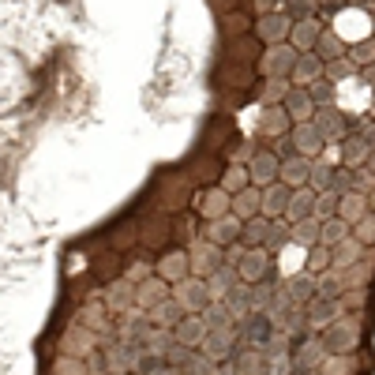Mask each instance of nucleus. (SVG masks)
<instances>
[{
    "instance_id": "52",
    "label": "nucleus",
    "mask_w": 375,
    "mask_h": 375,
    "mask_svg": "<svg viewBox=\"0 0 375 375\" xmlns=\"http://www.w3.org/2000/svg\"><path fill=\"white\" fill-rule=\"evenodd\" d=\"M372 117H375V101H372Z\"/></svg>"
},
{
    "instance_id": "40",
    "label": "nucleus",
    "mask_w": 375,
    "mask_h": 375,
    "mask_svg": "<svg viewBox=\"0 0 375 375\" xmlns=\"http://www.w3.org/2000/svg\"><path fill=\"white\" fill-rule=\"evenodd\" d=\"M338 199L334 191H323V195H315V221H326V218H338Z\"/></svg>"
},
{
    "instance_id": "35",
    "label": "nucleus",
    "mask_w": 375,
    "mask_h": 375,
    "mask_svg": "<svg viewBox=\"0 0 375 375\" xmlns=\"http://www.w3.org/2000/svg\"><path fill=\"white\" fill-rule=\"evenodd\" d=\"M323 79H330V83H349V79H356V64L349 60V57H341V60L326 64V68H323Z\"/></svg>"
},
{
    "instance_id": "17",
    "label": "nucleus",
    "mask_w": 375,
    "mask_h": 375,
    "mask_svg": "<svg viewBox=\"0 0 375 375\" xmlns=\"http://www.w3.org/2000/svg\"><path fill=\"white\" fill-rule=\"evenodd\" d=\"M304 218H315V191L312 188H293V199H289V210H285V221L297 226Z\"/></svg>"
},
{
    "instance_id": "51",
    "label": "nucleus",
    "mask_w": 375,
    "mask_h": 375,
    "mask_svg": "<svg viewBox=\"0 0 375 375\" xmlns=\"http://www.w3.org/2000/svg\"><path fill=\"white\" fill-rule=\"evenodd\" d=\"M364 169H368L372 177H375V154H368V162H364Z\"/></svg>"
},
{
    "instance_id": "28",
    "label": "nucleus",
    "mask_w": 375,
    "mask_h": 375,
    "mask_svg": "<svg viewBox=\"0 0 375 375\" xmlns=\"http://www.w3.org/2000/svg\"><path fill=\"white\" fill-rule=\"evenodd\" d=\"M308 319H312V326L338 323V300L334 297H315L312 304H308Z\"/></svg>"
},
{
    "instance_id": "38",
    "label": "nucleus",
    "mask_w": 375,
    "mask_h": 375,
    "mask_svg": "<svg viewBox=\"0 0 375 375\" xmlns=\"http://www.w3.org/2000/svg\"><path fill=\"white\" fill-rule=\"evenodd\" d=\"M330 177H334V165H312V177H308V188L315 191V195H323V191H330Z\"/></svg>"
},
{
    "instance_id": "29",
    "label": "nucleus",
    "mask_w": 375,
    "mask_h": 375,
    "mask_svg": "<svg viewBox=\"0 0 375 375\" xmlns=\"http://www.w3.org/2000/svg\"><path fill=\"white\" fill-rule=\"evenodd\" d=\"M315 57L323 60V64L341 60V57H346V42H341L334 30H323V34H319V42H315Z\"/></svg>"
},
{
    "instance_id": "19",
    "label": "nucleus",
    "mask_w": 375,
    "mask_h": 375,
    "mask_svg": "<svg viewBox=\"0 0 375 375\" xmlns=\"http://www.w3.org/2000/svg\"><path fill=\"white\" fill-rule=\"evenodd\" d=\"M282 106H285V113H289L293 124H308L315 117V101L308 98V90H297V86L289 90V98H285Z\"/></svg>"
},
{
    "instance_id": "27",
    "label": "nucleus",
    "mask_w": 375,
    "mask_h": 375,
    "mask_svg": "<svg viewBox=\"0 0 375 375\" xmlns=\"http://www.w3.org/2000/svg\"><path fill=\"white\" fill-rule=\"evenodd\" d=\"M353 346V326L349 323H330L323 334V349L326 353H346V349Z\"/></svg>"
},
{
    "instance_id": "25",
    "label": "nucleus",
    "mask_w": 375,
    "mask_h": 375,
    "mask_svg": "<svg viewBox=\"0 0 375 375\" xmlns=\"http://www.w3.org/2000/svg\"><path fill=\"white\" fill-rule=\"evenodd\" d=\"M368 214V195H356V191H349V195H341L338 199V218L346 221L349 229L356 226V221Z\"/></svg>"
},
{
    "instance_id": "11",
    "label": "nucleus",
    "mask_w": 375,
    "mask_h": 375,
    "mask_svg": "<svg viewBox=\"0 0 375 375\" xmlns=\"http://www.w3.org/2000/svg\"><path fill=\"white\" fill-rule=\"evenodd\" d=\"M323 68L326 64L315 57V53H300L297 64H293V75H289V83L297 86V90H308L312 83H319L323 79Z\"/></svg>"
},
{
    "instance_id": "36",
    "label": "nucleus",
    "mask_w": 375,
    "mask_h": 375,
    "mask_svg": "<svg viewBox=\"0 0 375 375\" xmlns=\"http://www.w3.org/2000/svg\"><path fill=\"white\" fill-rule=\"evenodd\" d=\"M285 244H289V221H270V233H267V244H263V252L274 255V252H282Z\"/></svg>"
},
{
    "instance_id": "7",
    "label": "nucleus",
    "mask_w": 375,
    "mask_h": 375,
    "mask_svg": "<svg viewBox=\"0 0 375 375\" xmlns=\"http://www.w3.org/2000/svg\"><path fill=\"white\" fill-rule=\"evenodd\" d=\"M338 154H341V165H346V169H361L372 154V139L364 132H349L346 139L338 143Z\"/></svg>"
},
{
    "instance_id": "33",
    "label": "nucleus",
    "mask_w": 375,
    "mask_h": 375,
    "mask_svg": "<svg viewBox=\"0 0 375 375\" xmlns=\"http://www.w3.org/2000/svg\"><path fill=\"white\" fill-rule=\"evenodd\" d=\"M293 297H297L300 304H304V300L312 304V300L319 297V278H315V274H308V270H300V274L293 278Z\"/></svg>"
},
{
    "instance_id": "46",
    "label": "nucleus",
    "mask_w": 375,
    "mask_h": 375,
    "mask_svg": "<svg viewBox=\"0 0 375 375\" xmlns=\"http://www.w3.org/2000/svg\"><path fill=\"white\" fill-rule=\"evenodd\" d=\"M372 188H375V177H372V173L364 169V165H361V169H353V191H356V195H368Z\"/></svg>"
},
{
    "instance_id": "8",
    "label": "nucleus",
    "mask_w": 375,
    "mask_h": 375,
    "mask_svg": "<svg viewBox=\"0 0 375 375\" xmlns=\"http://www.w3.org/2000/svg\"><path fill=\"white\" fill-rule=\"evenodd\" d=\"M289 199H293V188H285L282 180H274V184L263 188V218L270 221H285V210H289Z\"/></svg>"
},
{
    "instance_id": "53",
    "label": "nucleus",
    "mask_w": 375,
    "mask_h": 375,
    "mask_svg": "<svg viewBox=\"0 0 375 375\" xmlns=\"http://www.w3.org/2000/svg\"><path fill=\"white\" fill-rule=\"evenodd\" d=\"M372 206H375V199H372Z\"/></svg>"
},
{
    "instance_id": "30",
    "label": "nucleus",
    "mask_w": 375,
    "mask_h": 375,
    "mask_svg": "<svg viewBox=\"0 0 375 375\" xmlns=\"http://www.w3.org/2000/svg\"><path fill=\"white\" fill-rule=\"evenodd\" d=\"M252 79H255V68H244V64H229V60L218 64V83H221V86H248Z\"/></svg>"
},
{
    "instance_id": "34",
    "label": "nucleus",
    "mask_w": 375,
    "mask_h": 375,
    "mask_svg": "<svg viewBox=\"0 0 375 375\" xmlns=\"http://www.w3.org/2000/svg\"><path fill=\"white\" fill-rule=\"evenodd\" d=\"M221 191H226V195H237V191H244L248 188V169H244L241 162L237 165H229L226 169V177H221V184H218Z\"/></svg>"
},
{
    "instance_id": "18",
    "label": "nucleus",
    "mask_w": 375,
    "mask_h": 375,
    "mask_svg": "<svg viewBox=\"0 0 375 375\" xmlns=\"http://www.w3.org/2000/svg\"><path fill=\"white\" fill-rule=\"evenodd\" d=\"M173 334H177L180 346H203V338H206V319H203V315H180L177 326H173Z\"/></svg>"
},
{
    "instance_id": "16",
    "label": "nucleus",
    "mask_w": 375,
    "mask_h": 375,
    "mask_svg": "<svg viewBox=\"0 0 375 375\" xmlns=\"http://www.w3.org/2000/svg\"><path fill=\"white\" fill-rule=\"evenodd\" d=\"M270 255L263 252V248H248L244 252V259L237 263V274H241V282H252V285H259L263 282V274H267V267H270Z\"/></svg>"
},
{
    "instance_id": "26",
    "label": "nucleus",
    "mask_w": 375,
    "mask_h": 375,
    "mask_svg": "<svg viewBox=\"0 0 375 375\" xmlns=\"http://www.w3.org/2000/svg\"><path fill=\"white\" fill-rule=\"evenodd\" d=\"M349 233H353V229L346 226V221L341 218H326V221H319V244H323V248H338V244H346L349 241Z\"/></svg>"
},
{
    "instance_id": "10",
    "label": "nucleus",
    "mask_w": 375,
    "mask_h": 375,
    "mask_svg": "<svg viewBox=\"0 0 375 375\" xmlns=\"http://www.w3.org/2000/svg\"><path fill=\"white\" fill-rule=\"evenodd\" d=\"M241 229H244V221L233 218V214H226V218H218V221H206V241H210L214 248H229V244L241 241Z\"/></svg>"
},
{
    "instance_id": "47",
    "label": "nucleus",
    "mask_w": 375,
    "mask_h": 375,
    "mask_svg": "<svg viewBox=\"0 0 375 375\" xmlns=\"http://www.w3.org/2000/svg\"><path fill=\"white\" fill-rule=\"evenodd\" d=\"M356 241H361V244H368V241H375V214H372V218H368V214H364V218L361 221H356Z\"/></svg>"
},
{
    "instance_id": "22",
    "label": "nucleus",
    "mask_w": 375,
    "mask_h": 375,
    "mask_svg": "<svg viewBox=\"0 0 375 375\" xmlns=\"http://www.w3.org/2000/svg\"><path fill=\"white\" fill-rule=\"evenodd\" d=\"M229 203H233V195H226L221 188H210L203 191V203H199V214H203L206 221H218L229 214Z\"/></svg>"
},
{
    "instance_id": "15",
    "label": "nucleus",
    "mask_w": 375,
    "mask_h": 375,
    "mask_svg": "<svg viewBox=\"0 0 375 375\" xmlns=\"http://www.w3.org/2000/svg\"><path fill=\"white\" fill-rule=\"evenodd\" d=\"M308 177H312V158H304V154L282 162V169H278V180H282L285 188H304Z\"/></svg>"
},
{
    "instance_id": "6",
    "label": "nucleus",
    "mask_w": 375,
    "mask_h": 375,
    "mask_svg": "<svg viewBox=\"0 0 375 375\" xmlns=\"http://www.w3.org/2000/svg\"><path fill=\"white\" fill-rule=\"evenodd\" d=\"M278 169H282V162H278L270 150H255L252 162H248V184L252 188H267L278 180Z\"/></svg>"
},
{
    "instance_id": "23",
    "label": "nucleus",
    "mask_w": 375,
    "mask_h": 375,
    "mask_svg": "<svg viewBox=\"0 0 375 375\" xmlns=\"http://www.w3.org/2000/svg\"><path fill=\"white\" fill-rule=\"evenodd\" d=\"M203 349H206V356H210V361H226L229 349H233V330H229V326H221V330H210V326H206Z\"/></svg>"
},
{
    "instance_id": "2",
    "label": "nucleus",
    "mask_w": 375,
    "mask_h": 375,
    "mask_svg": "<svg viewBox=\"0 0 375 375\" xmlns=\"http://www.w3.org/2000/svg\"><path fill=\"white\" fill-rule=\"evenodd\" d=\"M312 124L319 128V135H323L326 143H334V147H338V143L349 135V128H353V124H349V117L341 113L338 106H319L315 117H312Z\"/></svg>"
},
{
    "instance_id": "13",
    "label": "nucleus",
    "mask_w": 375,
    "mask_h": 375,
    "mask_svg": "<svg viewBox=\"0 0 375 375\" xmlns=\"http://www.w3.org/2000/svg\"><path fill=\"white\" fill-rule=\"evenodd\" d=\"M259 210H263V188H244V191H237L233 195V203H229V214L233 218H241V221H252V218H259Z\"/></svg>"
},
{
    "instance_id": "3",
    "label": "nucleus",
    "mask_w": 375,
    "mask_h": 375,
    "mask_svg": "<svg viewBox=\"0 0 375 375\" xmlns=\"http://www.w3.org/2000/svg\"><path fill=\"white\" fill-rule=\"evenodd\" d=\"M289 30H293V19L285 12H274V15H263L259 23H255V38H259L263 45H285L289 42Z\"/></svg>"
},
{
    "instance_id": "20",
    "label": "nucleus",
    "mask_w": 375,
    "mask_h": 375,
    "mask_svg": "<svg viewBox=\"0 0 375 375\" xmlns=\"http://www.w3.org/2000/svg\"><path fill=\"white\" fill-rule=\"evenodd\" d=\"M259 132L267 135V139L289 135L293 132V121H289V113H285V106H267V113H263V121H259Z\"/></svg>"
},
{
    "instance_id": "37",
    "label": "nucleus",
    "mask_w": 375,
    "mask_h": 375,
    "mask_svg": "<svg viewBox=\"0 0 375 375\" xmlns=\"http://www.w3.org/2000/svg\"><path fill=\"white\" fill-rule=\"evenodd\" d=\"M330 267H334V252L330 248H323V244L308 248V274H326Z\"/></svg>"
},
{
    "instance_id": "44",
    "label": "nucleus",
    "mask_w": 375,
    "mask_h": 375,
    "mask_svg": "<svg viewBox=\"0 0 375 375\" xmlns=\"http://www.w3.org/2000/svg\"><path fill=\"white\" fill-rule=\"evenodd\" d=\"M165 304V300H169V285L162 282V278H158V282H147L143 285V304Z\"/></svg>"
},
{
    "instance_id": "43",
    "label": "nucleus",
    "mask_w": 375,
    "mask_h": 375,
    "mask_svg": "<svg viewBox=\"0 0 375 375\" xmlns=\"http://www.w3.org/2000/svg\"><path fill=\"white\" fill-rule=\"evenodd\" d=\"M285 15H289L293 23L315 19V4H312V0H289V4H285Z\"/></svg>"
},
{
    "instance_id": "21",
    "label": "nucleus",
    "mask_w": 375,
    "mask_h": 375,
    "mask_svg": "<svg viewBox=\"0 0 375 375\" xmlns=\"http://www.w3.org/2000/svg\"><path fill=\"white\" fill-rule=\"evenodd\" d=\"M218 30H221V42H237V38H244L252 30V12H248V8H241V12L221 15Z\"/></svg>"
},
{
    "instance_id": "9",
    "label": "nucleus",
    "mask_w": 375,
    "mask_h": 375,
    "mask_svg": "<svg viewBox=\"0 0 375 375\" xmlns=\"http://www.w3.org/2000/svg\"><path fill=\"white\" fill-rule=\"evenodd\" d=\"M289 139H293V147H297V154H304V158H319L326 150V139L319 135V128L312 121H308V124H293Z\"/></svg>"
},
{
    "instance_id": "24",
    "label": "nucleus",
    "mask_w": 375,
    "mask_h": 375,
    "mask_svg": "<svg viewBox=\"0 0 375 375\" xmlns=\"http://www.w3.org/2000/svg\"><path fill=\"white\" fill-rule=\"evenodd\" d=\"M158 278H162L165 285H177V282H184V278H188V255H184V252H173V255H165V259L158 263Z\"/></svg>"
},
{
    "instance_id": "12",
    "label": "nucleus",
    "mask_w": 375,
    "mask_h": 375,
    "mask_svg": "<svg viewBox=\"0 0 375 375\" xmlns=\"http://www.w3.org/2000/svg\"><path fill=\"white\" fill-rule=\"evenodd\" d=\"M244 323V341L248 346H270V338H274V319H270L267 312H248L241 319Z\"/></svg>"
},
{
    "instance_id": "32",
    "label": "nucleus",
    "mask_w": 375,
    "mask_h": 375,
    "mask_svg": "<svg viewBox=\"0 0 375 375\" xmlns=\"http://www.w3.org/2000/svg\"><path fill=\"white\" fill-rule=\"evenodd\" d=\"M289 244H300V248H315L319 244V221L315 218H304L297 226H289Z\"/></svg>"
},
{
    "instance_id": "31",
    "label": "nucleus",
    "mask_w": 375,
    "mask_h": 375,
    "mask_svg": "<svg viewBox=\"0 0 375 375\" xmlns=\"http://www.w3.org/2000/svg\"><path fill=\"white\" fill-rule=\"evenodd\" d=\"M267 233H270V218H252V221H244V229H241V244L244 248H263L267 244Z\"/></svg>"
},
{
    "instance_id": "4",
    "label": "nucleus",
    "mask_w": 375,
    "mask_h": 375,
    "mask_svg": "<svg viewBox=\"0 0 375 375\" xmlns=\"http://www.w3.org/2000/svg\"><path fill=\"white\" fill-rule=\"evenodd\" d=\"M297 57H300V53L293 49L289 42H285V45H270V49L263 53V60H259V64H263V71H267L270 79H289V75H293V64H297Z\"/></svg>"
},
{
    "instance_id": "39",
    "label": "nucleus",
    "mask_w": 375,
    "mask_h": 375,
    "mask_svg": "<svg viewBox=\"0 0 375 375\" xmlns=\"http://www.w3.org/2000/svg\"><path fill=\"white\" fill-rule=\"evenodd\" d=\"M349 60L356 64V68H368V64H375V38H364V42L353 45V53H346Z\"/></svg>"
},
{
    "instance_id": "1",
    "label": "nucleus",
    "mask_w": 375,
    "mask_h": 375,
    "mask_svg": "<svg viewBox=\"0 0 375 375\" xmlns=\"http://www.w3.org/2000/svg\"><path fill=\"white\" fill-rule=\"evenodd\" d=\"M173 300L184 308V315H199V312H206V308L214 304V297H210V289H206L203 278H184V282H177Z\"/></svg>"
},
{
    "instance_id": "49",
    "label": "nucleus",
    "mask_w": 375,
    "mask_h": 375,
    "mask_svg": "<svg viewBox=\"0 0 375 375\" xmlns=\"http://www.w3.org/2000/svg\"><path fill=\"white\" fill-rule=\"evenodd\" d=\"M210 4L218 8L221 15H229V12H241V8H244V0H210Z\"/></svg>"
},
{
    "instance_id": "50",
    "label": "nucleus",
    "mask_w": 375,
    "mask_h": 375,
    "mask_svg": "<svg viewBox=\"0 0 375 375\" xmlns=\"http://www.w3.org/2000/svg\"><path fill=\"white\" fill-rule=\"evenodd\" d=\"M361 75H364V83L375 90V64H368V68H361Z\"/></svg>"
},
{
    "instance_id": "42",
    "label": "nucleus",
    "mask_w": 375,
    "mask_h": 375,
    "mask_svg": "<svg viewBox=\"0 0 375 375\" xmlns=\"http://www.w3.org/2000/svg\"><path fill=\"white\" fill-rule=\"evenodd\" d=\"M308 98L315 101V109L319 106H334V83H330V79H319V83L308 86Z\"/></svg>"
},
{
    "instance_id": "41",
    "label": "nucleus",
    "mask_w": 375,
    "mask_h": 375,
    "mask_svg": "<svg viewBox=\"0 0 375 375\" xmlns=\"http://www.w3.org/2000/svg\"><path fill=\"white\" fill-rule=\"evenodd\" d=\"M267 94H263V101H267V106H282L285 98H289V90H293V83L289 79H267Z\"/></svg>"
},
{
    "instance_id": "45",
    "label": "nucleus",
    "mask_w": 375,
    "mask_h": 375,
    "mask_svg": "<svg viewBox=\"0 0 375 375\" xmlns=\"http://www.w3.org/2000/svg\"><path fill=\"white\" fill-rule=\"evenodd\" d=\"M244 8H248V12H255L259 19H263V15H274V12H285L282 0H244Z\"/></svg>"
},
{
    "instance_id": "48",
    "label": "nucleus",
    "mask_w": 375,
    "mask_h": 375,
    "mask_svg": "<svg viewBox=\"0 0 375 375\" xmlns=\"http://www.w3.org/2000/svg\"><path fill=\"white\" fill-rule=\"evenodd\" d=\"M356 252H361V248H356V241H346V244H338V248H334V263H338V259L353 263V259H356ZM346 263H341V267H346Z\"/></svg>"
},
{
    "instance_id": "5",
    "label": "nucleus",
    "mask_w": 375,
    "mask_h": 375,
    "mask_svg": "<svg viewBox=\"0 0 375 375\" xmlns=\"http://www.w3.org/2000/svg\"><path fill=\"white\" fill-rule=\"evenodd\" d=\"M263 53H267V45H263L255 34H244V38H237V42H226V60H229V64H244V68H259Z\"/></svg>"
},
{
    "instance_id": "14",
    "label": "nucleus",
    "mask_w": 375,
    "mask_h": 375,
    "mask_svg": "<svg viewBox=\"0 0 375 375\" xmlns=\"http://www.w3.org/2000/svg\"><path fill=\"white\" fill-rule=\"evenodd\" d=\"M323 23L319 19H304V23H293V30H289V45L297 53H315V42H319V34H323Z\"/></svg>"
}]
</instances>
